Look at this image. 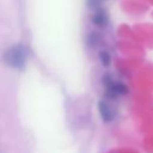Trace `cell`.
<instances>
[{
  "instance_id": "6da1fadb",
  "label": "cell",
  "mask_w": 153,
  "mask_h": 153,
  "mask_svg": "<svg viewBox=\"0 0 153 153\" xmlns=\"http://www.w3.org/2000/svg\"><path fill=\"white\" fill-rule=\"evenodd\" d=\"M27 56H29L27 48L23 44H16V45L7 48L4 51L2 59L7 66L14 69H23L26 65Z\"/></svg>"
},
{
  "instance_id": "7a4b0ae2",
  "label": "cell",
  "mask_w": 153,
  "mask_h": 153,
  "mask_svg": "<svg viewBox=\"0 0 153 153\" xmlns=\"http://www.w3.org/2000/svg\"><path fill=\"white\" fill-rule=\"evenodd\" d=\"M103 81L105 85L106 93L110 98H116L117 96L127 93V87L121 82H115L110 75H105L103 78Z\"/></svg>"
},
{
  "instance_id": "3957f363",
  "label": "cell",
  "mask_w": 153,
  "mask_h": 153,
  "mask_svg": "<svg viewBox=\"0 0 153 153\" xmlns=\"http://www.w3.org/2000/svg\"><path fill=\"white\" fill-rule=\"evenodd\" d=\"M92 22H93V24L97 25L98 27H105L106 24H108V22H109L106 12H105L104 10H102V8H98V10L94 12L93 17H92Z\"/></svg>"
},
{
  "instance_id": "277c9868",
  "label": "cell",
  "mask_w": 153,
  "mask_h": 153,
  "mask_svg": "<svg viewBox=\"0 0 153 153\" xmlns=\"http://www.w3.org/2000/svg\"><path fill=\"white\" fill-rule=\"evenodd\" d=\"M98 109H99V114L103 118L104 122H110L112 118H114V114H112V110L111 108L105 103V102H99L98 103Z\"/></svg>"
},
{
  "instance_id": "5b68a950",
  "label": "cell",
  "mask_w": 153,
  "mask_h": 153,
  "mask_svg": "<svg viewBox=\"0 0 153 153\" xmlns=\"http://www.w3.org/2000/svg\"><path fill=\"white\" fill-rule=\"evenodd\" d=\"M99 60H100V62H102V65L103 66H105V67H108L109 65H110V54L106 51V50H102L100 53H99Z\"/></svg>"
},
{
  "instance_id": "8992f818",
  "label": "cell",
  "mask_w": 153,
  "mask_h": 153,
  "mask_svg": "<svg viewBox=\"0 0 153 153\" xmlns=\"http://www.w3.org/2000/svg\"><path fill=\"white\" fill-rule=\"evenodd\" d=\"M98 39H99V37H98V35L96 32H90L88 36H87V44L91 45V47H94L97 44Z\"/></svg>"
},
{
  "instance_id": "52a82bcc",
  "label": "cell",
  "mask_w": 153,
  "mask_h": 153,
  "mask_svg": "<svg viewBox=\"0 0 153 153\" xmlns=\"http://www.w3.org/2000/svg\"><path fill=\"white\" fill-rule=\"evenodd\" d=\"M103 0H88V6H92V7H94V6H97L99 2H102Z\"/></svg>"
}]
</instances>
